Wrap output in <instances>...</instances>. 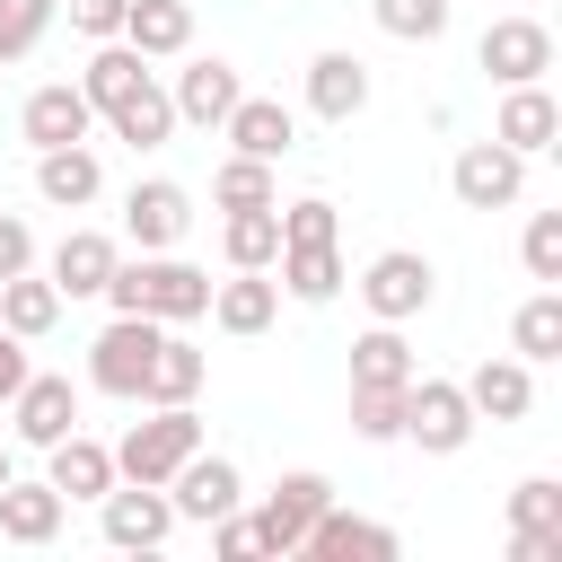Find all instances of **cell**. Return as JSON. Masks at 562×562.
<instances>
[{"mask_svg": "<svg viewBox=\"0 0 562 562\" xmlns=\"http://www.w3.org/2000/svg\"><path fill=\"white\" fill-rule=\"evenodd\" d=\"M237 97H246V79H237V61H220V53H193V61L176 70V88H167L176 123H193V132H220Z\"/></svg>", "mask_w": 562, "mask_h": 562, "instance_id": "7c38bea8", "label": "cell"}, {"mask_svg": "<svg viewBox=\"0 0 562 562\" xmlns=\"http://www.w3.org/2000/svg\"><path fill=\"white\" fill-rule=\"evenodd\" d=\"M509 562H562V536H518L509 527Z\"/></svg>", "mask_w": 562, "mask_h": 562, "instance_id": "ee69618b", "label": "cell"}, {"mask_svg": "<svg viewBox=\"0 0 562 562\" xmlns=\"http://www.w3.org/2000/svg\"><path fill=\"white\" fill-rule=\"evenodd\" d=\"M167 501H176V518H193V527H211V518H228V509H246V474L220 457V448H193L176 474H167Z\"/></svg>", "mask_w": 562, "mask_h": 562, "instance_id": "30bf717a", "label": "cell"}, {"mask_svg": "<svg viewBox=\"0 0 562 562\" xmlns=\"http://www.w3.org/2000/svg\"><path fill=\"white\" fill-rule=\"evenodd\" d=\"M220 255H228V272H272V255H281V202L228 211L220 220Z\"/></svg>", "mask_w": 562, "mask_h": 562, "instance_id": "4316f807", "label": "cell"}, {"mask_svg": "<svg viewBox=\"0 0 562 562\" xmlns=\"http://www.w3.org/2000/svg\"><path fill=\"white\" fill-rule=\"evenodd\" d=\"M509 527H518V536H562V483H553V474H527V483L509 492Z\"/></svg>", "mask_w": 562, "mask_h": 562, "instance_id": "74e56055", "label": "cell"}, {"mask_svg": "<svg viewBox=\"0 0 562 562\" xmlns=\"http://www.w3.org/2000/svg\"><path fill=\"white\" fill-rule=\"evenodd\" d=\"M26 369H35V360H26V342H18L9 325H0V404H9L18 386H26Z\"/></svg>", "mask_w": 562, "mask_h": 562, "instance_id": "7bdbcfd3", "label": "cell"}, {"mask_svg": "<svg viewBox=\"0 0 562 562\" xmlns=\"http://www.w3.org/2000/svg\"><path fill=\"white\" fill-rule=\"evenodd\" d=\"M272 281H281L299 307H325V299H342V246H334V237L281 246V255H272Z\"/></svg>", "mask_w": 562, "mask_h": 562, "instance_id": "d4e9b609", "label": "cell"}, {"mask_svg": "<svg viewBox=\"0 0 562 562\" xmlns=\"http://www.w3.org/2000/svg\"><path fill=\"white\" fill-rule=\"evenodd\" d=\"M105 123H114V140H123V149H167V140H176V105H167V88H158V79H140Z\"/></svg>", "mask_w": 562, "mask_h": 562, "instance_id": "f546056e", "label": "cell"}, {"mask_svg": "<svg viewBox=\"0 0 562 562\" xmlns=\"http://www.w3.org/2000/svg\"><path fill=\"white\" fill-rule=\"evenodd\" d=\"M114 316H158V325H202L211 316V272L202 263H184L176 246L167 255H123L114 272H105V290H97Z\"/></svg>", "mask_w": 562, "mask_h": 562, "instance_id": "6da1fadb", "label": "cell"}, {"mask_svg": "<svg viewBox=\"0 0 562 562\" xmlns=\"http://www.w3.org/2000/svg\"><path fill=\"white\" fill-rule=\"evenodd\" d=\"M457 386H465L474 422H527V413H536V369H527L518 351L483 360V369H474V378H457Z\"/></svg>", "mask_w": 562, "mask_h": 562, "instance_id": "ac0fdd59", "label": "cell"}, {"mask_svg": "<svg viewBox=\"0 0 562 562\" xmlns=\"http://www.w3.org/2000/svg\"><path fill=\"white\" fill-rule=\"evenodd\" d=\"M97 527H105L114 553H158L176 536V501H167V483H123L114 474V492L97 501Z\"/></svg>", "mask_w": 562, "mask_h": 562, "instance_id": "8992f818", "label": "cell"}, {"mask_svg": "<svg viewBox=\"0 0 562 562\" xmlns=\"http://www.w3.org/2000/svg\"><path fill=\"white\" fill-rule=\"evenodd\" d=\"M518 263H527V281H544V290H562V211H527V237H518Z\"/></svg>", "mask_w": 562, "mask_h": 562, "instance_id": "d590c367", "label": "cell"}, {"mask_svg": "<svg viewBox=\"0 0 562 562\" xmlns=\"http://www.w3.org/2000/svg\"><path fill=\"white\" fill-rule=\"evenodd\" d=\"M351 430H360L369 448L404 439V386H351Z\"/></svg>", "mask_w": 562, "mask_h": 562, "instance_id": "8d00e7d4", "label": "cell"}, {"mask_svg": "<svg viewBox=\"0 0 562 562\" xmlns=\"http://www.w3.org/2000/svg\"><path fill=\"white\" fill-rule=\"evenodd\" d=\"M26 263H35V228H26L18 211H0V281H9V272H26Z\"/></svg>", "mask_w": 562, "mask_h": 562, "instance_id": "b9f144b4", "label": "cell"}, {"mask_svg": "<svg viewBox=\"0 0 562 562\" xmlns=\"http://www.w3.org/2000/svg\"><path fill=\"white\" fill-rule=\"evenodd\" d=\"M184 228H193V193H184L176 176H140V184L123 193V237H132L140 255H167Z\"/></svg>", "mask_w": 562, "mask_h": 562, "instance_id": "8fae6325", "label": "cell"}, {"mask_svg": "<svg viewBox=\"0 0 562 562\" xmlns=\"http://www.w3.org/2000/svg\"><path fill=\"white\" fill-rule=\"evenodd\" d=\"M61 518H70V501L53 492V483H0V536L9 544H26V553H44L53 536H61Z\"/></svg>", "mask_w": 562, "mask_h": 562, "instance_id": "603a6c76", "label": "cell"}, {"mask_svg": "<svg viewBox=\"0 0 562 562\" xmlns=\"http://www.w3.org/2000/svg\"><path fill=\"white\" fill-rule=\"evenodd\" d=\"M369 18H378L395 44H439V35H448V0H369Z\"/></svg>", "mask_w": 562, "mask_h": 562, "instance_id": "836d02e7", "label": "cell"}, {"mask_svg": "<svg viewBox=\"0 0 562 562\" xmlns=\"http://www.w3.org/2000/svg\"><path fill=\"white\" fill-rule=\"evenodd\" d=\"M474 61H483L492 88H527V79L553 70V26H544V18H492V26L474 35Z\"/></svg>", "mask_w": 562, "mask_h": 562, "instance_id": "52a82bcc", "label": "cell"}, {"mask_svg": "<svg viewBox=\"0 0 562 562\" xmlns=\"http://www.w3.org/2000/svg\"><path fill=\"white\" fill-rule=\"evenodd\" d=\"M18 132H26L35 149H61V140H88V132H97V105H88L79 79H44V88L18 105Z\"/></svg>", "mask_w": 562, "mask_h": 562, "instance_id": "9a60e30c", "label": "cell"}, {"mask_svg": "<svg viewBox=\"0 0 562 562\" xmlns=\"http://www.w3.org/2000/svg\"><path fill=\"white\" fill-rule=\"evenodd\" d=\"M307 237H342V220H334V202H325V193H307V202H290V211H281V246H307Z\"/></svg>", "mask_w": 562, "mask_h": 562, "instance_id": "f35d334b", "label": "cell"}, {"mask_svg": "<svg viewBox=\"0 0 562 562\" xmlns=\"http://www.w3.org/2000/svg\"><path fill=\"white\" fill-rule=\"evenodd\" d=\"M202 369H211V360H202V351H193V342L167 325V334H158V351H149L140 404H193V395H202Z\"/></svg>", "mask_w": 562, "mask_h": 562, "instance_id": "f1b7e54d", "label": "cell"}, {"mask_svg": "<svg viewBox=\"0 0 562 562\" xmlns=\"http://www.w3.org/2000/svg\"><path fill=\"white\" fill-rule=\"evenodd\" d=\"M360 299H369V316H378V325H413V316L439 299V272H430V255H413V246H386V255H369V272H360Z\"/></svg>", "mask_w": 562, "mask_h": 562, "instance_id": "277c9868", "label": "cell"}, {"mask_svg": "<svg viewBox=\"0 0 562 562\" xmlns=\"http://www.w3.org/2000/svg\"><path fill=\"white\" fill-rule=\"evenodd\" d=\"M325 501H334V483H325L316 465H299V474H281V483L263 492V509H255V544H263V553H299Z\"/></svg>", "mask_w": 562, "mask_h": 562, "instance_id": "ba28073f", "label": "cell"}, {"mask_svg": "<svg viewBox=\"0 0 562 562\" xmlns=\"http://www.w3.org/2000/svg\"><path fill=\"white\" fill-rule=\"evenodd\" d=\"M281 316V281L272 272H228V281H211V325L220 334H263Z\"/></svg>", "mask_w": 562, "mask_h": 562, "instance_id": "484cf974", "label": "cell"}, {"mask_svg": "<svg viewBox=\"0 0 562 562\" xmlns=\"http://www.w3.org/2000/svg\"><path fill=\"white\" fill-rule=\"evenodd\" d=\"M474 430H483V422H474L465 386H457V378H422V369H413V386H404V439H413L422 457H457Z\"/></svg>", "mask_w": 562, "mask_h": 562, "instance_id": "3957f363", "label": "cell"}, {"mask_svg": "<svg viewBox=\"0 0 562 562\" xmlns=\"http://www.w3.org/2000/svg\"><path fill=\"white\" fill-rule=\"evenodd\" d=\"M509 351H518L527 369L562 360V290L536 281V299H518V316H509Z\"/></svg>", "mask_w": 562, "mask_h": 562, "instance_id": "4dcf8cb0", "label": "cell"}, {"mask_svg": "<svg viewBox=\"0 0 562 562\" xmlns=\"http://www.w3.org/2000/svg\"><path fill=\"white\" fill-rule=\"evenodd\" d=\"M123 44L140 61H184L193 53V0H132L123 9Z\"/></svg>", "mask_w": 562, "mask_h": 562, "instance_id": "cb8c5ba5", "label": "cell"}, {"mask_svg": "<svg viewBox=\"0 0 562 562\" xmlns=\"http://www.w3.org/2000/svg\"><path fill=\"white\" fill-rule=\"evenodd\" d=\"M211 202L220 211H255V202H281V176H272V158H220V176H211Z\"/></svg>", "mask_w": 562, "mask_h": 562, "instance_id": "d6a6232c", "label": "cell"}, {"mask_svg": "<svg viewBox=\"0 0 562 562\" xmlns=\"http://www.w3.org/2000/svg\"><path fill=\"white\" fill-rule=\"evenodd\" d=\"M307 114H316V123L369 114V61H360V53H316V61H307Z\"/></svg>", "mask_w": 562, "mask_h": 562, "instance_id": "d6986e66", "label": "cell"}, {"mask_svg": "<svg viewBox=\"0 0 562 562\" xmlns=\"http://www.w3.org/2000/svg\"><path fill=\"white\" fill-rule=\"evenodd\" d=\"M299 553H316V562H395V553H404V536H395V527H378V518H360V509H342V501H325Z\"/></svg>", "mask_w": 562, "mask_h": 562, "instance_id": "4fadbf2b", "label": "cell"}, {"mask_svg": "<svg viewBox=\"0 0 562 562\" xmlns=\"http://www.w3.org/2000/svg\"><path fill=\"white\" fill-rule=\"evenodd\" d=\"M61 307H70V299H61V290H53V281H35V263H26V272H9V281H0V325H9V334H18V342H44V334H53V325H61Z\"/></svg>", "mask_w": 562, "mask_h": 562, "instance_id": "83f0119b", "label": "cell"}, {"mask_svg": "<svg viewBox=\"0 0 562 562\" xmlns=\"http://www.w3.org/2000/svg\"><path fill=\"white\" fill-rule=\"evenodd\" d=\"M211 553H228V562H246V553H263V544H255V518H246V509H228V518H211Z\"/></svg>", "mask_w": 562, "mask_h": 562, "instance_id": "60d3db41", "label": "cell"}, {"mask_svg": "<svg viewBox=\"0 0 562 562\" xmlns=\"http://www.w3.org/2000/svg\"><path fill=\"white\" fill-rule=\"evenodd\" d=\"M0 483H9V448H0Z\"/></svg>", "mask_w": 562, "mask_h": 562, "instance_id": "f6af8a7d", "label": "cell"}, {"mask_svg": "<svg viewBox=\"0 0 562 562\" xmlns=\"http://www.w3.org/2000/svg\"><path fill=\"white\" fill-rule=\"evenodd\" d=\"M35 193H44L53 211H88V202L105 193V167H97V149H88V140L35 149Z\"/></svg>", "mask_w": 562, "mask_h": 562, "instance_id": "ffe728a7", "label": "cell"}, {"mask_svg": "<svg viewBox=\"0 0 562 562\" xmlns=\"http://www.w3.org/2000/svg\"><path fill=\"white\" fill-rule=\"evenodd\" d=\"M61 0H0V61H26L44 35H53Z\"/></svg>", "mask_w": 562, "mask_h": 562, "instance_id": "e575fe53", "label": "cell"}, {"mask_svg": "<svg viewBox=\"0 0 562 562\" xmlns=\"http://www.w3.org/2000/svg\"><path fill=\"white\" fill-rule=\"evenodd\" d=\"M44 457H53V474H44V483H53L61 501H105V492H114V448H105V439H88V430H61Z\"/></svg>", "mask_w": 562, "mask_h": 562, "instance_id": "7402d4cb", "label": "cell"}, {"mask_svg": "<svg viewBox=\"0 0 562 562\" xmlns=\"http://www.w3.org/2000/svg\"><path fill=\"white\" fill-rule=\"evenodd\" d=\"M114 263H123V246H114L105 228H70V237L53 246V263H44V281H53L61 299H97Z\"/></svg>", "mask_w": 562, "mask_h": 562, "instance_id": "44dd1931", "label": "cell"}, {"mask_svg": "<svg viewBox=\"0 0 562 562\" xmlns=\"http://www.w3.org/2000/svg\"><path fill=\"white\" fill-rule=\"evenodd\" d=\"M220 132H228V149H237V158H272V167L299 149V114H290L281 97H237Z\"/></svg>", "mask_w": 562, "mask_h": 562, "instance_id": "e0dca14e", "label": "cell"}, {"mask_svg": "<svg viewBox=\"0 0 562 562\" xmlns=\"http://www.w3.org/2000/svg\"><path fill=\"white\" fill-rule=\"evenodd\" d=\"M9 422H18L26 448H53L61 430H79V386L61 369H26V386L9 395Z\"/></svg>", "mask_w": 562, "mask_h": 562, "instance_id": "5bb4252c", "label": "cell"}, {"mask_svg": "<svg viewBox=\"0 0 562 562\" xmlns=\"http://www.w3.org/2000/svg\"><path fill=\"white\" fill-rule=\"evenodd\" d=\"M492 140H501V149H518V158H544V149L562 140V105L544 97V79H527V88H501Z\"/></svg>", "mask_w": 562, "mask_h": 562, "instance_id": "2e32d148", "label": "cell"}, {"mask_svg": "<svg viewBox=\"0 0 562 562\" xmlns=\"http://www.w3.org/2000/svg\"><path fill=\"white\" fill-rule=\"evenodd\" d=\"M413 342H404V325H369L360 342H351V386H413Z\"/></svg>", "mask_w": 562, "mask_h": 562, "instance_id": "1f68e13d", "label": "cell"}, {"mask_svg": "<svg viewBox=\"0 0 562 562\" xmlns=\"http://www.w3.org/2000/svg\"><path fill=\"white\" fill-rule=\"evenodd\" d=\"M448 193H457L465 211H509V202L527 193V158L501 149V140H465L457 167H448Z\"/></svg>", "mask_w": 562, "mask_h": 562, "instance_id": "9c48e42d", "label": "cell"}, {"mask_svg": "<svg viewBox=\"0 0 562 562\" xmlns=\"http://www.w3.org/2000/svg\"><path fill=\"white\" fill-rule=\"evenodd\" d=\"M158 316H114L97 342H88V386L97 395H123V404H140V378H149V351H158Z\"/></svg>", "mask_w": 562, "mask_h": 562, "instance_id": "5b68a950", "label": "cell"}, {"mask_svg": "<svg viewBox=\"0 0 562 562\" xmlns=\"http://www.w3.org/2000/svg\"><path fill=\"white\" fill-rule=\"evenodd\" d=\"M123 9H132V0H70V26H79L88 44H105V35H123Z\"/></svg>", "mask_w": 562, "mask_h": 562, "instance_id": "ab89813d", "label": "cell"}, {"mask_svg": "<svg viewBox=\"0 0 562 562\" xmlns=\"http://www.w3.org/2000/svg\"><path fill=\"white\" fill-rule=\"evenodd\" d=\"M193 448H202V413L193 404H149V422H132L114 439V474L123 483H167Z\"/></svg>", "mask_w": 562, "mask_h": 562, "instance_id": "7a4b0ae2", "label": "cell"}]
</instances>
